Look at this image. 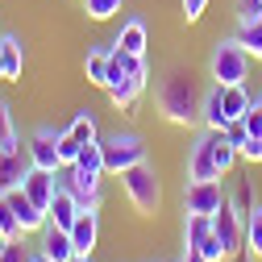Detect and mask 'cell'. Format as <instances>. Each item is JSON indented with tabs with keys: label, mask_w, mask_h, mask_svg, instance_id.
<instances>
[{
	"label": "cell",
	"mask_w": 262,
	"mask_h": 262,
	"mask_svg": "<svg viewBox=\"0 0 262 262\" xmlns=\"http://www.w3.org/2000/svg\"><path fill=\"white\" fill-rule=\"evenodd\" d=\"M200 100H204V92L195 88L191 71L162 75V83H158V92H154L158 113L167 117L171 125H195V121H200Z\"/></svg>",
	"instance_id": "1"
},
{
	"label": "cell",
	"mask_w": 262,
	"mask_h": 262,
	"mask_svg": "<svg viewBox=\"0 0 262 262\" xmlns=\"http://www.w3.org/2000/svg\"><path fill=\"white\" fill-rule=\"evenodd\" d=\"M117 179H121V187H125V195H129V204H134L142 216H154V212H158V204H162V183H158V175H154V167H150V158L138 162V167H129V171H121Z\"/></svg>",
	"instance_id": "2"
},
{
	"label": "cell",
	"mask_w": 262,
	"mask_h": 262,
	"mask_svg": "<svg viewBox=\"0 0 262 262\" xmlns=\"http://www.w3.org/2000/svg\"><path fill=\"white\" fill-rule=\"evenodd\" d=\"M208 75H212V83H221V88L246 83V75H250V50H246L237 38L216 42V46H212V58H208Z\"/></svg>",
	"instance_id": "3"
},
{
	"label": "cell",
	"mask_w": 262,
	"mask_h": 262,
	"mask_svg": "<svg viewBox=\"0 0 262 262\" xmlns=\"http://www.w3.org/2000/svg\"><path fill=\"white\" fill-rule=\"evenodd\" d=\"M100 142H104V171L108 175H121L129 167H138V162H146V142L138 134H113Z\"/></svg>",
	"instance_id": "4"
},
{
	"label": "cell",
	"mask_w": 262,
	"mask_h": 262,
	"mask_svg": "<svg viewBox=\"0 0 262 262\" xmlns=\"http://www.w3.org/2000/svg\"><path fill=\"white\" fill-rule=\"evenodd\" d=\"M225 200H229V191L221 179H187V187H183V212L212 216Z\"/></svg>",
	"instance_id": "5"
},
{
	"label": "cell",
	"mask_w": 262,
	"mask_h": 262,
	"mask_svg": "<svg viewBox=\"0 0 262 262\" xmlns=\"http://www.w3.org/2000/svg\"><path fill=\"white\" fill-rule=\"evenodd\" d=\"M212 233L221 237V246H225L229 258H233L237 250H246V221H242V212L233 208V200H225V204L212 212Z\"/></svg>",
	"instance_id": "6"
},
{
	"label": "cell",
	"mask_w": 262,
	"mask_h": 262,
	"mask_svg": "<svg viewBox=\"0 0 262 262\" xmlns=\"http://www.w3.org/2000/svg\"><path fill=\"white\" fill-rule=\"evenodd\" d=\"M25 150H29V162L34 167H42V171H62V158H58V129H34L29 134V142H25Z\"/></svg>",
	"instance_id": "7"
},
{
	"label": "cell",
	"mask_w": 262,
	"mask_h": 262,
	"mask_svg": "<svg viewBox=\"0 0 262 262\" xmlns=\"http://www.w3.org/2000/svg\"><path fill=\"white\" fill-rule=\"evenodd\" d=\"M187 179H221L216 150H212V129H204L195 138V146L187 150Z\"/></svg>",
	"instance_id": "8"
},
{
	"label": "cell",
	"mask_w": 262,
	"mask_h": 262,
	"mask_svg": "<svg viewBox=\"0 0 262 262\" xmlns=\"http://www.w3.org/2000/svg\"><path fill=\"white\" fill-rule=\"evenodd\" d=\"M29 150L25 146H5L0 150V191H13V187H21L25 183V175H29Z\"/></svg>",
	"instance_id": "9"
},
{
	"label": "cell",
	"mask_w": 262,
	"mask_h": 262,
	"mask_svg": "<svg viewBox=\"0 0 262 262\" xmlns=\"http://www.w3.org/2000/svg\"><path fill=\"white\" fill-rule=\"evenodd\" d=\"M5 200H9V208L17 212V221H21V233L29 237V233H42L46 229V212L29 200V195L21 191V187H13V191H5Z\"/></svg>",
	"instance_id": "10"
},
{
	"label": "cell",
	"mask_w": 262,
	"mask_h": 262,
	"mask_svg": "<svg viewBox=\"0 0 262 262\" xmlns=\"http://www.w3.org/2000/svg\"><path fill=\"white\" fill-rule=\"evenodd\" d=\"M75 216H79V195H75V187H71V183H58V187H54V200H50V208H46V221L58 225V229H71Z\"/></svg>",
	"instance_id": "11"
},
{
	"label": "cell",
	"mask_w": 262,
	"mask_h": 262,
	"mask_svg": "<svg viewBox=\"0 0 262 262\" xmlns=\"http://www.w3.org/2000/svg\"><path fill=\"white\" fill-rule=\"evenodd\" d=\"M54 187H58V171H42V167H29V175H25V183H21V191H25L42 212H46L50 200H54Z\"/></svg>",
	"instance_id": "12"
},
{
	"label": "cell",
	"mask_w": 262,
	"mask_h": 262,
	"mask_svg": "<svg viewBox=\"0 0 262 262\" xmlns=\"http://www.w3.org/2000/svg\"><path fill=\"white\" fill-rule=\"evenodd\" d=\"M67 233H71L75 254H92L96 237H100V212H96V208H79V216H75V225L67 229Z\"/></svg>",
	"instance_id": "13"
},
{
	"label": "cell",
	"mask_w": 262,
	"mask_h": 262,
	"mask_svg": "<svg viewBox=\"0 0 262 262\" xmlns=\"http://www.w3.org/2000/svg\"><path fill=\"white\" fill-rule=\"evenodd\" d=\"M104 92H108L113 108H121V113H134V108H138V96L146 92V71L129 75V79H117V83H108Z\"/></svg>",
	"instance_id": "14"
},
{
	"label": "cell",
	"mask_w": 262,
	"mask_h": 262,
	"mask_svg": "<svg viewBox=\"0 0 262 262\" xmlns=\"http://www.w3.org/2000/svg\"><path fill=\"white\" fill-rule=\"evenodd\" d=\"M38 254H42V258H50V262H71V258H75L71 233L46 221V229H42V250H38Z\"/></svg>",
	"instance_id": "15"
},
{
	"label": "cell",
	"mask_w": 262,
	"mask_h": 262,
	"mask_svg": "<svg viewBox=\"0 0 262 262\" xmlns=\"http://www.w3.org/2000/svg\"><path fill=\"white\" fill-rule=\"evenodd\" d=\"M221 96H225L221 83H212V88L204 92V100H200V125H204V129H221V134H225L233 121L225 117V100H221Z\"/></svg>",
	"instance_id": "16"
},
{
	"label": "cell",
	"mask_w": 262,
	"mask_h": 262,
	"mask_svg": "<svg viewBox=\"0 0 262 262\" xmlns=\"http://www.w3.org/2000/svg\"><path fill=\"white\" fill-rule=\"evenodd\" d=\"M0 54H5V83H17V79H21V67H25V46H21V38L0 34Z\"/></svg>",
	"instance_id": "17"
},
{
	"label": "cell",
	"mask_w": 262,
	"mask_h": 262,
	"mask_svg": "<svg viewBox=\"0 0 262 262\" xmlns=\"http://www.w3.org/2000/svg\"><path fill=\"white\" fill-rule=\"evenodd\" d=\"M113 46H121V50H129V54H146V21H142V17H129V21L121 25V34H117Z\"/></svg>",
	"instance_id": "18"
},
{
	"label": "cell",
	"mask_w": 262,
	"mask_h": 262,
	"mask_svg": "<svg viewBox=\"0 0 262 262\" xmlns=\"http://www.w3.org/2000/svg\"><path fill=\"white\" fill-rule=\"evenodd\" d=\"M83 71H88V83L104 88L108 83V50L100 46H88V58H83Z\"/></svg>",
	"instance_id": "19"
},
{
	"label": "cell",
	"mask_w": 262,
	"mask_h": 262,
	"mask_svg": "<svg viewBox=\"0 0 262 262\" xmlns=\"http://www.w3.org/2000/svg\"><path fill=\"white\" fill-rule=\"evenodd\" d=\"M221 100H225V117L229 121H242L246 113H250V92H246V83H233V88H225V96H221Z\"/></svg>",
	"instance_id": "20"
},
{
	"label": "cell",
	"mask_w": 262,
	"mask_h": 262,
	"mask_svg": "<svg viewBox=\"0 0 262 262\" xmlns=\"http://www.w3.org/2000/svg\"><path fill=\"white\" fill-rule=\"evenodd\" d=\"M233 38L250 50V58H262V17L258 21H237V34Z\"/></svg>",
	"instance_id": "21"
},
{
	"label": "cell",
	"mask_w": 262,
	"mask_h": 262,
	"mask_svg": "<svg viewBox=\"0 0 262 262\" xmlns=\"http://www.w3.org/2000/svg\"><path fill=\"white\" fill-rule=\"evenodd\" d=\"M212 150H216V167H221V175L242 158V154H237V142L229 138V134H221V129H212Z\"/></svg>",
	"instance_id": "22"
},
{
	"label": "cell",
	"mask_w": 262,
	"mask_h": 262,
	"mask_svg": "<svg viewBox=\"0 0 262 262\" xmlns=\"http://www.w3.org/2000/svg\"><path fill=\"white\" fill-rule=\"evenodd\" d=\"M246 254L262 258V204H254V212L246 216Z\"/></svg>",
	"instance_id": "23"
},
{
	"label": "cell",
	"mask_w": 262,
	"mask_h": 262,
	"mask_svg": "<svg viewBox=\"0 0 262 262\" xmlns=\"http://www.w3.org/2000/svg\"><path fill=\"white\" fill-rule=\"evenodd\" d=\"M79 150H83V142L71 134V129H58V158H62V171H67V167H75Z\"/></svg>",
	"instance_id": "24"
},
{
	"label": "cell",
	"mask_w": 262,
	"mask_h": 262,
	"mask_svg": "<svg viewBox=\"0 0 262 262\" xmlns=\"http://www.w3.org/2000/svg\"><path fill=\"white\" fill-rule=\"evenodd\" d=\"M121 5H125V0H83V13L92 21H108V17L121 13Z\"/></svg>",
	"instance_id": "25"
},
{
	"label": "cell",
	"mask_w": 262,
	"mask_h": 262,
	"mask_svg": "<svg viewBox=\"0 0 262 262\" xmlns=\"http://www.w3.org/2000/svg\"><path fill=\"white\" fill-rule=\"evenodd\" d=\"M191 250H200V254H204L208 262H229V254H225V246H221V237L212 233V229H208V233H204L200 242H195Z\"/></svg>",
	"instance_id": "26"
},
{
	"label": "cell",
	"mask_w": 262,
	"mask_h": 262,
	"mask_svg": "<svg viewBox=\"0 0 262 262\" xmlns=\"http://www.w3.org/2000/svg\"><path fill=\"white\" fill-rule=\"evenodd\" d=\"M0 262H34V254H29V246H25V233L0 246Z\"/></svg>",
	"instance_id": "27"
},
{
	"label": "cell",
	"mask_w": 262,
	"mask_h": 262,
	"mask_svg": "<svg viewBox=\"0 0 262 262\" xmlns=\"http://www.w3.org/2000/svg\"><path fill=\"white\" fill-rule=\"evenodd\" d=\"M71 134H75L79 142H92V138H96V113H92V108L75 113V121H71Z\"/></svg>",
	"instance_id": "28"
},
{
	"label": "cell",
	"mask_w": 262,
	"mask_h": 262,
	"mask_svg": "<svg viewBox=\"0 0 262 262\" xmlns=\"http://www.w3.org/2000/svg\"><path fill=\"white\" fill-rule=\"evenodd\" d=\"M5 146H17V125H13L9 104L0 100V150H5Z\"/></svg>",
	"instance_id": "29"
},
{
	"label": "cell",
	"mask_w": 262,
	"mask_h": 262,
	"mask_svg": "<svg viewBox=\"0 0 262 262\" xmlns=\"http://www.w3.org/2000/svg\"><path fill=\"white\" fill-rule=\"evenodd\" d=\"M229 200H233V208H237V212H242V221H246V216L254 212V187H250V179L237 187V195H229Z\"/></svg>",
	"instance_id": "30"
},
{
	"label": "cell",
	"mask_w": 262,
	"mask_h": 262,
	"mask_svg": "<svg viewBox=\"0 0 262 262\" xmlns=\"http://www.w3.org/2000/svg\"><path fill=\"white\" fill-rule=\"evenodd\" d=\"M242 125H246V138H262V108L250 104V113L242 117Z\"/></svg>",
	"instance_id": "31"
},
{
	"label": "cell",
	"mask_w": 262,
	"mask_h": 262,
	"mask_svg": "<svg viewBox=\"0 0 262 262\" xmlns=\"http://www.w3.org/2000/svg\"><path fill=\"white\" fill-rule=\"evenodd\" d=\"M237 154H242L246 162H262V138H246V142L237 146Z\"/></svg>",
	"instance_id": "32"
},
{
	"label": "cell",
	"mask_w": 262,
	"mask_h": 262,
	"mask_svg": "<svg viewBox=\"0 0 262 262\" xmlns=\"http://www.w3.org/2000/svg\"><path fill=\"white\" fill-rule=\"evenodd\" d=\"M262 17V0H237V21H258Z\"/></svg>",
	"instance_id": "33"
},
{
	"label": "cell",
	"mask_w": 262,
	"mask_h": 262,
	"mask_svg": "<svg viewBox=\"0 0 262 262\" xmlns=\"http://www.w3.org/2000/svg\"><path fill=\"white\" fill-rule=\"evenodd\" d=\"M204 9H208V0H183V21L195 25V21L204 17Z\"/></svg>",
	"instance_id": "34"
},
{
	"label": "cell",
	"mask_w": 262,
	"mask_h": 262,
	"mask_svg": "<svg viewBox=\"0 0 262 262\" xmlns=\"http://www.w3.org/2000/svg\"><path fill=\"white\" fill-rule=\"evenodd\" d=\"M183 262H208L200 250H191V246H183Z\"/></svg>",
	"instance_id": "35"
},
{
	"label": "cell",
	"mask_w": 262,
	"mask_h": 262,
	"mask_svg": "<svg viewBox=\"0 0 262 262\" xmlns=\"http://www.w3.org/2000/svg\"><path fill=\"white\" fill-rule=\"evenodd\" d=\"M71 262H92V254H75V258H71Z\"/></svg>",
	"instance_id": "36"
},
{
	"label": "cell",
	"mask_w": 262,
	"mask_h": 262,
	"mask_svg": "<svg viewBox=\"0 0 262 262\" xmlns=\"http://www.w3.org/2000/svg\"><path fill=\"white\" fill-rule=\"evenodd\" d=\"M0 83H5V54H0Z\"/></svg>",
	"instance_id": "37"
},
{
	"label": "cell",
	"mask_w": 262,
	"mask_h": 262,
	"mask_svg": "<svg viewBox=\"0 0 262 262\" xmlns=\"http://www.w3.org/2000/svg\"><path fill=\"white\" fill-rule=\"evenodd\" d=\"M34 262H50V258H42V254H34Z\"/></svg>",
	"instance_id": "38"
},
{
	"label": "cell",
	"mask_w": 262,
	"mask_h": 262,
	"mask_svg": "<svg viewBox=\"0 0 262 262\" xmlns=\"http://www.w3.org/2000/svg\"><path fill=\"white\" fill-rule=\"evenodd\" d=\"M254 104H258V108H262V96H258V100H254Z\"/></svg>",
	"instance_id": "39"
},
{
	"label": "cell",
	"mask_w": 262,
	"mask_h": 262,
	"mask_svg": "<svg viewBox=\"0 0 262 262\" xmlns=\"http://www.w3.org/2000/svg\"><path fill=\"white\" fill-rule=\"evenodd\" d=\"M0 246H5V237H0Z\"/></svg>",
	"instance_id": "40"
}]
</instances>
